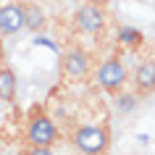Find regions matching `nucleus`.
<instances>
[{
  "label": "nucleus",
  "instance_id": "nucleus-1",
  "mask_svg": "<svg viewBox=\"0 0 155 155\" xmlns=\"http://www.w3.org/2000/svg\"><path fill=\"white\" fill-rule=\"evenodd\" d=\"M71 145L82 155H103L110 147V131L108 126H79L71 134Z\"/></svg>",
  "mask_w": 155,
  "mask_h": 155
},
{
  "label": "nucleus",
  "instance_id": "nucleus-2",
  "mask_svg": "<svg viewBox=\"0 0 155 155\" xmlns=\"http://www.w3.org/2000/svg\"><path fill=\"white\" fill-rule=\"evenodd\" d=\"M61 71L68 82H87L92 74V61H90V53L79 45H71V48L63 50L61 55Z\"/></svg>",
  "mask_w": 155,
  "mask_h": 155
},
{
  "label": "nucleus",
  "instance_id": "nucleus-3",
  "mask_svg": "<svg viewBox=\"0 0 155 155\" xmlns=\"http://www.w3.org/2000/svg\"><path fill=\"white\" fill-rule=\"evenodd\" d=\"M58 139V126L55 121L45 113H34L26 124V142L40 147H53Z\"/></svg>",
  "mask_w": 155,
  "mask_h": 155
},
{
  "label": "nucleus",
  "instance_id": "nucleus-4",
  "mask_svg": "<svg viewBox=\"0 0 155 155\" xmlns=\"http://www.w3.org/2000/svg\"><path fill=\"white\" fill-rule=\"evenodd\" d=\"M95 79H97V84L105 92H121L124 84L129 82V71H126V66L118 58H108V61L100 63L97 71H95Z\"/></svg>",
  "mask_w": 155,
  "mask_h": 155
},
{
  "label": "nucleus",
  "instance_id": "nucleus-5",
  "mask_svg": "<svg viewBox=\"0 0 155 155\" xmlns=\"http://www.w3.org/2000/svg\"><path fill=\"white\" fill-rule=\"evenodd\" d=\"M105 5H95V3H84L82 8L76 11V26L87 34H100L105 32Z\"/></svg>",
  "mask_w": 155,
  "mask_h": 155
},
{
  "label": "nucleus",
  "instance_id": "nucleus-6",
  "mask_svg": "<svg viewBox=\"0 0 155 155\" xmlns=\"http://www.w3.org/2000/svg\"><path fill=\"white\" fill-rule=\"evenodd\" d=\"M24 29V3H5L0 8V34L8 37Z\"/></svg>",
  "mask_w": 155,
  "mask_h": 155
},
{
  "label": "nucleus",
  "instance_id": "nucleus-7",
  "mask_svg": "<svg viewBox=\"0 0 155 155\" xmlns=\"http://www.w3.org/2000/svg\"><path fill=\"white\" fill-rule=\"evenodd\" d=\"M134 90L137 95H150L155 92V61H145L134 68Z\"/></svg>",
  "mask_w": 155,
  "mask_h": 155
},
{
  "label": "nucleus",
  "instance_id": "nucleus-8",
  "mask_svg": "<svg viewBox=\"0 0 155 155\" xmlns=\"http://www.w3.org/2000/svg\"><path fill=\"white\" fill-rule=\"evenodd\" d=\"M45 24H48V16H45V11L40 8V5H34V3H29V5H24V29H29V32H42L45 29Z\"/></svg>",
  "mask_w": 155,
  "mask_h": 155
},
{
  "label": "nucleus",
  "instance_id": "nucleus-9",
  "mask_svg": "<svg viewBox=\"0 0 155 155\" xmlns=\"http://www.w3.org/2000/svg\"><path fill=\"white\" fill-rule=\"evenodd\" d=\"M16 95V74L8 66H0V100H13Z\"/></svg>",
  "mask_w": 155,
  "mask_h": 155
},
{
  "label": "nucleus",
  "instance_id": "nucleus-10",
  "mask_svg": "<svg viewBox=\"0 0 155 155\" xmlns=\"http://www.w3.org/2000/svg\"><path fill=\"white\" fill-rule=\"evenodd\" d=\"M118 40L124 42V45H131V48H137V45H142V32H137V29H131V26H124L121 32H118Z\"/></svg>",
  "mask_w": 155,
  "mask_h": 155
},
{
  "label": "nucleus",
  "instance_id": "nucleus-11",
  "mask_svg": "<svg viewBox=\"0 0 155 155\" xmlns=\"http://www.w3.org/2000/svg\"><path fill=\"white\" fill-rule=\"evenodd\" d=\"M26 155H53V147H40V145H29Z\"/></svg>",
  "mask_w": 155,
  "mask_h": 155
},
{
  "label": "nucleus",
  "instance_id": "nucleus-12",
  "mask_svg": "<svg viewBox=\"0 0 155 155\" xmlns=\"http://www.w3.org/2000/svg\"><path fill=\"white\" fill-rule=\"evenodd\" d=\"M87 3H95V5H108L110 0H87Z\"/></svg>",
  "mask_w": 155,
  "mask_h": 155
},
{
  "label": "nucleus",
  "instance_id": "nucleus-13",
  "mask_svg": "<svg viewBox=\"0 0 155 155\" xmlns=\"http://www.w3.org/2000/svg\"><path fill=\"white\" fill-rule=\"evenodd\" d=\"M0 61H3V48H0Z\"/></svg>",
  "mask_w": 155,
  "mask_h": 155
}]
</instances>
